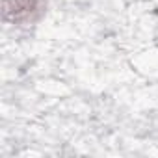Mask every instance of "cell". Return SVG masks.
<instances>
[{"label":"cell","mask_w":158,"mask_h":158,"mask_svg":"<svg viewBox=\"0 0 158 158\" xmlns=\"http://www.w3.org/2000/svg\"><path fill=\"white\" fill-rule=\"evenodd\" d=\"M47 4L48 0H2V15L13 26H28L45 15Z\"/></svg>","instance_id":"1"}]
</instances>
